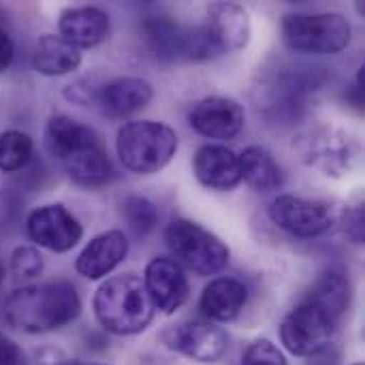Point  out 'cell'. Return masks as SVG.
I'll return each mask as SVG.
<instances>
[{
	"instance_id": "6da1fadb",
	"label": "cell",
	"mask_w": 365,
	"mask_h": 365,
	"mask_svg": "<svg viewBox=\"0 0 365 365\" xmlns=\"http://www.w3.org/2000/svg\"><path fill=\"white\" fill-rule=\"evenodd\" d=\"M45 145L66 175L79 186H103L115 175L111 158L96 133L68 115H53L47 122Z\"/></svg>"
},
{
	"instance_id": "7a4b0ae2",
	"label": "cell",
	"mask_w": 365,
	"mask_h": 365,
	"mask_svg": "<svg viewBox=\"0 0 365 365\" xmlns=\"http://www.w3.org/2000/svg\"><path fill=\"white\" fill-rule=\"evenodd\" d=\"M81 312L77 289L68 280H51L13 291L4 302V321L24 334H47L73 323Z\"/></svg>"
},
{
	"instance_id": "3957f363",
	"label": "cell",
	"mask_w": 365,
	"mask_h": 365,
	"mask_svg": "<svg viewBox=\"0 0 365 365\" xmlns=\"http://www.w3.org/2000/svg\"><path fill=\"white\" fill-rule=\"evenodd\" d=\"M92 308L98 325L113 336L141 334L156 312L143 278L137 274H122L103 282L94 293Z\"/></svg>"
},
{
	"instance_id": "277c9868",
	"label": "cell",
	"mask_w": 365,
	"mask_h": 365,
	"mask_svg": "<svg viewBox=\"0 0 365 365\" xmlns=\"http://www.w3.org/2000/svg\"><path fill=\"white\" fill-rule=\"evenodd\" d=\"M115 150L124 169L137 175H152L173 160L178 152V135L163 122L137 120L118 130Z\"/></svg>"
},
{
	"instance_id": "5b68a950",
	"label": "cell",
	"mask_w": 365,
	"mask_h": 365,
	"mask_svg": "<svg viewBox=\"0 0 365 365\" xmlns=\"http://www.w3.org/2000/svg\"><path fill=\"white\" fill-rule=\"evenodd\" d=\"M165 244L171 250V259L197 276H216L229 265L227 244L192 220H173L165 229Z\"/></svg>"
},
{
	"instance_id": "8992f818",
	"label": "cell",
	"mask_w": 365,
	"mask_h": 365,
	"mask_svg": "<svg viewBox=\"0 0 365 365\" xmlns=\"http://www.w3.org/2000/svg\"><path fill=\"white\" fill-rule=\"evenodd\" d=\"M342 319L306 295L282 321L280 340L284 349L295 357L321 355L338 331Z\"/></svg>"
},
{
	"instance_id": "52a82bcc",
	"label": "cell",
	"mask_w": 365,
	"mask_h": 365,
	"mask_svg": "<svg viewBox=\"0 0 365 365\" xmlns=\"http://www.w3.org/2000/svg\"><path fill=\"white\" fill-rule=\"evenodd\" d=\"M282 34L295 51L340 53L349 47L353 28L340 13H291L282 19Z\"/></svg>"
},
{
	"instance_id": "ba28073f",
	"label": "cell",
	"mask_w": 365,
	"mask_h": 365,
	"mask_svg": "<svg viewBox=\"0 0 365 365\" xmlns=\"http://www.w3.org/2000/svg\"><path fill=\"white\" fill-rule=\"evenodd\" d=\"M302 158L323 171L325 175H349L361 156V148L355 137L336 126H314L302 135L299 141Z\"/></svg>"
},
{
	"instance_id": "9c48e42d",
	"label": "cell",
	"mask_w": 365,
	"mask_h": 365,
	"mask_svg": "<svg viewBox=\"0 0 365 365\" xmlns=\"http://www.w3.org/2000/svg\"><path fill=\"white\" fill-rule=\"evenodd\" d=\"M269 218L293 237H321L336 225V212L325 201H310L295 195H280L269 205Z\"/></svg>"
},
{
	"instance_id": "30bf717a",
	"label": "cell",
	"mask_w": 365,
	"mask_h": 365,
	"mask_svg": "<svg viewBox=\"0 0 365 365\" xmlns=\"http://www.w3.org/2000/svg\"><path fill=\"white\" fill-rule=\"evenodd\" d=\"M163 344L199 364H216L229 349V336L222 327L207 319H190L167 327L163 331Z\"/></svg>"
},
{
	"instance_id": "8fae6325",
	"label": "cell",
	"mask_w": 365,
	"mask_h": 365,
	"mask_svg": "<svg viewBox=\"0 0 365 365\" xmlns=\"http://www.w3.org/2000/svg\"><path fill=\"white\" fill-rule=\"evenodd\" d=\"M26 231L38 248H47L51 252H68L83 237L79 220L58 203L34 210L26 220Z\"/></svg>"
},
{
	"instance_id": "7c38bea8",
	"label": "cell",
	"mask_w": 365,
	"mask_h": 365,
	"mask_svg": "<svg viewBox=\"0 0 365 365\" xmlns=\"http://www.w3.org/2000/svg\"><path fill=\"white\" fill-rule=\"evenodd\" d=\"M143 284L154 308L163 310L165 314H175L190 295L188 278L171 257L152 259L145 267Z\"/></svg>"
},
{
	"instance_id": "4fadbf2b",
	"label": "cell",
	"mask_w": 365,
	"mask_h": 365,
	"mask_svg": "<svg viewBox=\"0 0 365 365\" xmlns=\"http://www.w3.org/2000/svg\"><path fill=\"white\" fill-rule=\"evenodd\" d=\"M244 122V107L227 96H207L188 113V124L192 130L207 139H233L242 133Z\"/></svg>"
},
{
	"instance_id": "5bb4252c",
	"label": "cell",
	"mask_w": 365,
	"mask_h": 365,
	"mask_svg": "<svg viewBox=\"0 0 365 365\" xmlns=\"http://www.w3.org/2000/svg\"><path fill=\"white\" fill-rule=\"evenodd\" d=\"M192 171L197 180L212 190H233L242 182L240 156L227 145L207 143L201 145L192 158Z\"/></svg>"
},
{
	"instance_id": "9a60e30c",
	"label": "cell",
	"mask_w": 365,
	"mask_h": 365,
	"mask_svg": "<svg viewBox=\"0 0 365 365\" xmlns=\"http://www.w3.org/2000/svg\"><path fill=\"white\" fill-rule=\"evenodd\" d=\"M128 255V237L113 229L96 235L86 248L79 252L75 261V269L79 276L88 280H101L109 276Z\"/></svg>"
},
{
	"instance_id": "2e32d148",
	"label": "cell",
	"mask_w": 365,
	"mask_h": 365,
	"mask_svg": "<svg viewBox=\"0 0 365 365\" xmlns=\"http://www.w3.org/2000/svg\"><path fill=\"white\" fill-rule=\"evenodd\" d=\"M154 88L141 77H118L96 90V105L107 118H126L150 105Z\"/></svg>"
},
{
	"instance_id": "e0dca14e",
	"label": "cell",
	"mask_w": 365,
	"mask_h": 365,
	"mask_svg": "<svg viewBox=\"0 0 365 365\" xmlns=\"http://www.w3.org/2000/svg\"><path fill=\"white\" fill-rule=\"evenodd\" d=\"M58 28L66 43L77 49H90L107 41L111 19L98 6H71L62 11Z\"/></svg>"
},
{
	"instance_id": "ac0fdd59",
	"label": "cell",
	"mask_w": 365,
	"mask_h": 365,
	"mask_svg": "<svg viewBox=\"0 0 365 365\" xmlns=\"http://www.w3.org/2000/svg\"><path fill=\"white\" fill-rule=\"evenodd\" d=\"M248 302V289L235 278H214L201 293L199 308L212 323H229L237 319Z\"/></svg>"
},
{
	"instance_id": "d6986e66",
	"label": "cell",
	"mask_w": 365,
	"mask_h": 365,
	"mask_svg": "<svg viewBox=\"0 0 365 365\" xmlns=\"http://www.w3.org/2000/svg\"><path fill=\"white\" fill-rule=\"evenodd\" d=\"M207 28L218 38L222 51H237L250 43V15L237 2H214L207 9Z\"/></svg>"
},
{
	"instance_id": "ffe728a7",
	"label": "cell",
	"mask_w": 365,
	"mask_h": 365,
	"mask_svg": "<svg viewBox=\"0 0 365 365\" xmlns=\"http://www.w3.org/2000/svg\"><path fill=\"white\" fill-rule=\"evenodd\" d=\"M81 53L77 47L66 43L60 34H43L32 53V66L45 77H62L77 71Z\"/></svg>"
},
{
	"instance_id": "44dd1931",
	"label": "cell",
	"mask_w": 365,
	"mask_h": 365,
	"mask_svg": "<svg viewBox=\"0 0 365 365\" xmlns=\"http://www.w3.org/2000/svg\"><path fill=\"white\" fill-rule=\"evenodd\" d=\"M242 180L257 192H274L284 186V173L274 154L263 145H250L240 154Z\"/></svg>"
},
{
	"instance_id": "7402d4cb",
	"label": "cell",
	"mask_w": 365,
	"mask_h": 365,
	"mask_svg": "<svg viewBox=\"0 0 365 365\" xmlns=\"http://www.w3.org/2000/svg\"><path fill=\"white\" fill-rule=\"evenodd\" d=\"M182 28L171 17H148L141 24V36L148 49L165 62L180 60V45H182Z\"/></svg>"
},
{
	"instance_id": "603a6c76",
	"label": "cell",
	"mask_w": 365,
	"mask_h": 365,
	"mask_svg": "<svg viewBox=\"0 0 365 365\" xmlns=\"http://www.w3.org/2000/svg\"><path fill=\"white\" fill-rule=\"evenodd\" d=\"M308 295L317 299L321 306H325L329 312H334L338 319H342L351 306V282L342 269L331 267L321 274V278L314 282Z\"/></svg>"
},
{
	"instance_id": "cb8c5ba5",
	"label": "cell",
	"mask_w": 365,
	"mask_h": 365,
	"mask_svg": "<svg viewBox=\"0 0 365 365\" xmlns=\"http://www.w3.org/2000/svg\"><path fill=\"white\" fill-rule=\"evenodd\" d=\"M220 53H225V51L207 26H184L182 28L180 60H184V62H207V60L218 58Z\"/></svg>"
},
{
	"instance_id": "d4e9b609",
	"label": "cell",
	"mask_w": 365,
	"mask_h": 365,
	"mask_svg": "<svg viewBox=\"0 0 365 365\" xmlns=\"http://www.w3.org/2000/svg\"><path fill=\"white\" fill-rule=\"evenodd\" d=\"M34 152V143L30 135L21 130H4L0 133V171L15 173L24 169Z\"/></svg>"
},
{
	"instance_id": "484cf974",
	"label": "cell",
	"mask_w": 365,
	"mask_h": 365,
	"mask_svg": "<svg viewBox=\"0 0 365 365\" xmlns=\"http://www.w3.org/2000/svg\"><path fill=\"white\" fill-rule=\"evenodd\" d=\"M122 216L137 237L150 235L158 225V207L145 197H126L122 201Z\"/></svg>"
},
{
	"instance_id": "4316f807",
	"label": "cell",
	"mask_w": 365,
	"mask_h": 365,
	"mask_svg": "<svg viewBox=\"0 0 365 365\" xmlns=\"http://www.w3.org/2000/svg\"><path fill=\"white\" fill-rule=\"evenodd\" d=\"M43 265V255L34 246H17L9 261V269L17 280H32L41 276Z\"/></svg>"
},
{
	"instance_id": "83f0119b",
	"label": "cell",
	"mask_w": 365,
	"mask_h": 365,
	"mask_svg": "<svg viewBox=\"0 0 365 365\" xmlns=\"http://www.w3.org/2000/svg\"><path fill=\"white\" fill-rule=\"evenodd\" d=\"M242 365H289L284 353L269 340H257L252 342L244 357H242Z\"/></svg>"
},
{
	"instance_id": "f1b7e54d",
	"label": "cell",
	"mask_w": 365,
	"mask_h": 365,
	"mask_svg": "<svg viewBox=\"0 0 365 365\" xmlns=\"http://www.w3.org/2000/svg\"><path fill=\"white\" fill-rule=\"evenodd\" d=\"M344 231L346 235L355 242V244H361L364 242V207L361 205H355L346 212L344 216Z\"/></svg>"
},
{
	"instance_id": "f546056e",
	"label": "cell",
	"mask_w": 365,
	"mask_h": 365,
	"mask_svg": "<svg viewBox=\"0 0 365 365\" xmlns=\"http://www.w3.org/2000/svg\"><path fill=\"white\" fill-rule=\"evenodd\" d=\"M0 365H24V355L11 340L0 336Z\"/></svg>"
},
{
	"instance_id": "4dcf8cb0",
	"label": "cell",
	"mask_w": 365,
	"mask_h": 365,
	"mask_svg": "<svg viewBox=\"0 0 365 365\" xmlns=\"http://www.w3.org/2000/svg\"><path fill=\"white\" fill-rule=\"evenodd\" d=\"M13 53H15L13 41H11V36H9V32L0 28V73H4V71L11 66Z\"/></svg>"
},
{
	"instance_id": "1f68e13d",
	"label": "cell",
	"mask_w": 365,
	"mask_h": 365,
	"mask_svg": "<svg viewBox=\"0 0 365 365\" xmlns=\"http://www.w3.org/2000/svg\"><path fill=\"white\" fill-rule=\"evenodd\" d=\"M2 282H4V265L0 261V289H2Z\"/></svg>"
},
{
	"instance_id": "d6a6232c",
	"label": "cell",
	"mask_w": 365,
	"mask_h": 365,
	"mask_svg": "<svg viewBox=\"0 0 365 365\" xmlns=\"http://www.w3.org/2000/svg\"><path fill=\"white\" fill-rule=\"evenodd\" d=\"M58 365H83L81 361H62V364H58Z\"/></svg>"
},
{
	"instance_id": "836d02e7",
	"label": "cell",
	"mask_w": 365,
	"mask_h": 365,
	"mask_svg": "<svg viewBox=\"0 0 365 365\" xmlns=\"http://www.w3.org/2000/svg\"><path fill=\"white\" fill-rule=\"evenodd\" d=\"M83 365H101V364H83Z\"/></svg>"
},
{
	"instance_id": "e575fe53",
	"label": "cell",
	"mask_w": 365,
	"mask_h": 365,
	"mask_svg": "<svg viewBox=\"0 0 365 365\" xmlns=\"http://www.w3.org/2000/svg\"><path fill=\"white\" fill-rule=\"evenodd\" d=\"M353 365H364V364H353Z\"/></svg>"
}]
</instances>
